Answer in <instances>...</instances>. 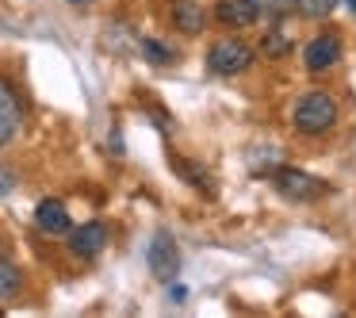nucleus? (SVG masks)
<instances>
[{"label":"nucleus","instance_id":"1","mask_svg":"<svg viewBox=\"0 0 356 318\" xmlns=\"http://www.w3.org/2000/svg\"><path fill=\"white\" fill-rule=\"evenodd\" d=\"M337 123H341V108L330 93L310 88V93L295 96V104H291V131L295 134H302V138H325Z\"/></svg>","mask_w":356,"mask_h":318},{"label":"nucleus","instance_id":"2","mask_svg":"<svg viewBox=\"0 0 356 318\" xmlns=\"http://www.w3.org/2000/svg\"><path fill=\"white\" fill-rule=\"evenodd\" d=\"M253 62H257V50L238 35H226V39L211 42L207 50V70L215 77H241V73L253 70Z\"/></svg>","mask_w":356,"mask_h":318},{"label":"nucleus","instance_id":"3","mask_svg":"<svg viewBox=\"0 0 356 318\" xmlns=\"http://www.w3.org/2000/svg\"><path fill=\"white\" fill-rule=\"evenodd\" d=\"M272 184H276V192L291 203H314V200H322V196L333 192L330 180L310 177L307 169H295V165H280V169L272 173Z\"/></svg>","mask_w":356,"mask_h":318},{"label":"nucleus","instance_id":"4","mask_svg":"<svg viewBox=\"0 0 356 318\" xmlns=\"http://www.w3.org/2000/svg\"><path fill=\"white\" fill-rule=\"evenodd\" d=\"M341 54H345L341 35L337 31H318L314 39L302 47V70H307L310 77H322V73H330L341 65Z\"/></svg>","mask_w":356,"mask_h":318},{"label":"nucleus","instance_id":"5","mask_svg":"<svg viewBox=\"0 0 356 318\" xmlns=\"http://www.w3.org/2000/svg\"><path fill=\"white\" fill-rule=\"evenodd\" d=\"M65 238H70V253L77 257V261H96V257L108 249L111 230H108V223H104V218H88V223L73 226Z\"/></svg>","mask_w":356,"mask_h":318},{"label":"nucleus","instance_id":"6","mask_svg":"<svg viewBox=\"0 0 356 318\" xmlns=\"http://www.w3.org/2000/svg\"><path fill=\"white\" fill-rule=\"evenodd\" d=\"M24 131V96L8 77H0V150L12 146Z\"/></svg>","mask_w":356,"mask_h":318},{"label":"nucleus","instance_id":"7","mask_svg":"<svg viewBox=\"0 0 356 318\" xmlns=\"http://www.w3.org/2000/svg\"><path fill=\"white\" fill-rule=\"evenodd\" d=\"M146 264H149V272H154V276L161 280V284H169V280L177 276V269H180V253H177V238H172L169 230H157L154 238H149Z\"/></svg>","mask_w":356,"mask_h":318},{"label":"nucleus","instance_id":"8","mask_svg":"<svg viewBox=\"0 0 356 318\" xmlns=\"http://www.w3.org/2000/svg\"><path fill=\"white\" fill-rule=\"evenodd\" d=\"M215 24H222L226 31H245L261 19V8L249 4V0H215V8H211Z\"/></svg>","mask_w":356,"mask_h":318},{"label":"nucleus","instance_id":"9","mask_svg":"<svg viewBox=\"0 0 356 318\" xmlns=\"http://www.w3.org/2000/svg\"><path fill=\"white\" fill-rule=\"evenodd\" d=\"M169 19H172V27H177L180 35H188V39L203 35V31H207V24H211V16L203 12L200 0H172V4H169Z\"/></svg>","mask_w":356,"mask_h":318},{"label":"nucleus","instance_id":"10","mask_svg":"<svg viewBox=\"0 0 356 318\" xmlns=\"http://www.w3.org/2000/svg\"><path fill=\"white\" fill-rule=\"evenodd\" d=\"M35 226H39V234H47V238H62V234L73 230V218H70V211H65L62 200H39V207H35Z\"/></svg>","mask_w":356,"mask_h":318},{"label":"nucleus","instance_id":"11","mask_svg":"<svg viewBox=\"0 0 356 318\" xmlns=\"http://www.w3.org/2000/svg\"><path fill=\"white\" fill-rule=\"evenodd\" d=\"M261 50L268 62H280V58H287L295 50V27L287 24V16H276V24L264 27V39H261Z\"/></svg>","mask_w":356,"mask_h":318},{"label":"nucleus","instance_id":"12","mask_svg":"<svg viewBox=\"0 0 356 318\" xmlns=\"http://www.w3.org/2000/svg\"><path fill=\"white\" fill-rule=\"evenodd\" d=\"M172 173H177L184 184H192L195 192H203V196H215V180H211V173L203 169V165H195V161H188V157H180V154H172Z\"/></svg>","mask_w":356,"mask_h":318},{"label":"nucleus","instance_id":"13","mask_svg":"<svg viewBox=\"0 0 356 318\" xmlns=\"http://www.w3.org/2000/svg\"><path fill=\"white\" fill-rule=\"evenodd\" d=\"M138 50H142V54H146L154 65H177V62H180V50L165 47V42L154 39V35H142V39H138Z\"/></svg>","mask_w":356,"mask_h":318},{"label":"nucleus","instance_id":"14","mask_svg":"<svg viewBox=\"0 0 356 318\" xmlns=\"http://www.w3.org/2000/svg\"><path fill=\"white\" fill-rule=\"evenodd\" d=\"M19 292H24V272H19L8 257H0V303L16 299Z\"/></svg>","mask_w":356,"mask_h":318},{"label":"nucleus","instance_id":"15","mask_svg":"<svg viewBox=\"0 0 356 318\" xmlns=\"http://www.w3.org/2000/svg\"><path fill=\"white\" fill-rule=\"evenodd\" d=\"M333 8H337V0H295V12L302 19H330Z\"/></svg>","mask_w":356,"mask_h":318},{"label":"nucleus","instance_id":"16","mask_svg":"<svg viewBox=\"0 0 356 318\" xmlns=\"http://www.w3.org/2000/svg\"><path fill=\"white\" fill-rule=\"evenodd\" d=\"M249 4H257L261 8V16H291L295 12V0H249Z\"/></svg>","mask_w":356,"mask_h":318},{"label":"nucleus","instance_id":"17","mask_svg":"<svg viewBox=\"0 0 356 318\" xmlns=\"http://www.w3.org/2000/svg\"><path fill=\"white\" fill-rule=\"evenodd\" d=\"M12 188H16V177H12V173H4V169H0V196H8Z\"/></svg>","mask_w":356,"mask_h":318},{"label":"nucleus","instance_id":"18","mask_svg":"<svg viewBox=\"0 0 356 318\" xmlns=\"http://www.w3.org/2000/svg\"><path fill=\"white\" fill-rule=\"evenodd\" d=\"M169 299H172V303H184L188 292H184V287H169Z\"/></svg>","mask_w":356,"mask_h":318},{"label":"nucleus","instance_id":"19","mask_svg":"<svg viewBox=\"0 0 356 318\" xmlns=\"http://www.w3.org/2000/svg\"><path fill=\"white\" fill-rule=\"evenodd\" d=\"M65 4H73V8H88V4H96V0H65Z\"/></svg>","mask_w":356,"mask_h":318},{"label":"nucleus","instance_id":"20","mask_svg":"<svg viewBox=\"0 0 356 318\" xmlns=\"http://www.w3.org/2000/svg\"><path fill=\"white\" fill-rule=\"evenodd\" d=\"M345 4H348V12H353V16H356V0H345Z\"/></svg>","mask_w":356,"mask_h":318}]
</instances>
